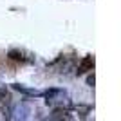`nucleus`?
Listing matches in <instances>:
<instances>
[{
    "label": "nucleus",
    "mask_w": 121,
    "mask_h": 121,
    "mask_svg": "<svg viewBox=\"0 0 121 121\" xmlns=\"http://www.w3.org/2000/svg\"><path fill=\"white\" fill-rule=\"evenodd\" d=\"M65 98H67V94H65V91H61V89H49V91L45 92L47 105H56L58 101L65 99Z\"/></svg>",
    "instance_id": "nucleus-1"
},
{
    "label": "nucleus",
    "mask_w": 121,
    "mask_h": 121,
    "mask_svg": "<svg viewBox=\"0 0 121 121\" xmlns=\"http://www.w3.org/2000/svg\"><path fill=\"white\" fill-rule=\"evenodd\" d=\"M92 67H94V56L87 54L85 58L80 61V65L76 67V74H85V72L92 71Z\"/></svg>",
    "instance_id": "nucleus-2"
},
{
    "label": "nucleus",
    "mask_w": 121,
    "mask_h": 121,
    "mask_svg": "<svg viewBox=\"0 0 121 121\" xmlns=\"http://www.w3.org/2000/svg\"><path fill=\"white\" fill-rule=\"evenodd\" d=\"M52 121H74V116L63 107H56L54 114H52Z\"/></svg>",
    "instance_id": "nucleus-3"
},
{
    "label": "nucleus",
    "mask_w": 121,
    "mask_h": 121,
    "mask_svg": "<svg viewBox=\"0 0 121 121\" xmlns=\"http://www.w3.org/2000/svg\"><path fill=\"white\" fill-rule=\"evenodd\" d=\"M7 56H9V60H13V61H20V63L31 61L29 58H25V54L22 52V51H18V49H11L9 52H7Z\"/></svg>",
    "instance_id": "nucleus-4"
},
{
    "label": "nucleus",
    "mask_w": 121,
    "mask_h": 121,
    "mask_svg": "<svg viewBox=\"0 0 121 121\" xmlns=\"http://www.w3.org/2000/svg\"><path fill=\"white\" fill-rule=\"evenodd\" d=\"M13 89H15V91L24 92V94H29V96H38V94H40L38 91H33V89H25V87H22L20 83H13Z\"/></svg>",
    "instance_id": "nucleus-5"
},
{
    "label": "nucleus",
    "mask_w": 121,
    "mask_h": 121,
    "mask_svg": "<svg viewBox=\"0 0 121 121\" xmlns=\"http://www.w3.org/2000/svg\"><path fill=\"white\" fill-rule=\"evenodd\" d=\"M76 112H78L81 117H87V114L91 112V107L89 105H76Z\"/></svg>",
    "instance_id": "nucleus-6"
},
{
    "label": "nucleus",
    "mask_w": 121,
    "mask_h": 121,
    "mask_svg": "<svg viewBox=\"0 0 121 121\" xmlns=\"http://www.w3.org/2000/svg\"><path fill=\"white\" fill-rule=\"evenodd\" d=\"M9 99H11L9 91H7L5 87H0V103H7Z\"/></svg>",
    "instance_id": "nucleus-7"
},
{
    "label": "nucleus",
    "mask_w": 121,
    "mask_h": 121,
    "mask_svg": "<svg viewBox=\"0 0 121 121\" xmlns=\"http://www.w3.org/2000/svg\"><path fill=\"white\" fill-rule=\"evenodd\" d=\"M87 85H89V87H94V74H89V76H87Z\"/></svg>",
    "instance_id": "nucleus-8"
},
{
    "label": "nucleus",
    "mask_w": 121,
    "mask_h": 121,
    "mask_svg": "<svg viewBox=\"0 0 121 121\" xmlns=\"http://www.w3.org/2000/svg\"><path fill=\"white\" fill-rule=\"evenodd\" d=\"M43 121H52V119H43Z\"/></svg>",
    "instance_id": "nucleus-9"
}]
</instances>
